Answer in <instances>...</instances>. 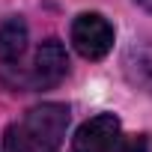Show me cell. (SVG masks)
<instances>
[{
	"label": "cell",
	"instance_id": "cell-1",
	"mask_svg": "<svg viewBox=\"0 0 152 152\" xmlns=\"http://www.w3.org/2000/svg\"><path fill=\"white\" fill-rule=\"evenodd\" d=\"M69 128V107L48 102L6 128V152H57Z\"/></svg>",
	"mask_w": 152,
	"mask_h": 152
},
{
	"label": "cell",
	"instance_id": "cell-2",
	"mask_svg": "<svg viewBox=\"0 0 152 152\" xmlns=\"http://www.w3.org/2000/svg\"><path fill=\"white\" fill-rule=\"evenodd\" d=\"M113 24L99 12H81L72 21V45L84 60H102L113 48Z\"/></svg>",
	"mask_w": 152,
	"mask_h": 152
},
{
	"label": "cell",
	"instance_id": "cell-3",
	"mask_svg": "<svg viewBox=\"0 0 152 152\" xmlns=\"http://www.w3.org/2000/svg\"><path fill=\"white\" fill-rule=\"evenodd\" d=\"M69 75V54L63 48L60 39H45L33 57V72H30V81L36 90H54L66 81Z\"/></svg>",
	"mask_w": 152,
	"mask_h": 152
},
{
	"label": "cell",
	"instance_id": "cell-4",
	"mask_svg": "<svg viewBox=\"0 0 152 152\" xmlns=\"http://www.w3.org/2000/svg\"><path fill=\"white\" fill-rule=\"evenodd\" d=\"M122 134V122L113 113H99L87 119L75 134V152H107Z\"/></svg>",
	"mask_w": 152,
	"mask_h": 152
},
{
	"label": "cell",
	"instance_id": "cell-5",
	"mask_svg": "<svg viewBox=\"0 0 152 152\" xmlns=\"http://www.w3.org/2000/svg\"><path fill=\"white\" fill-rule=\"evenodd\" d=\"M27 42H30V33L24 18H6L0 24V63L3 66L18 63L27 51Z\"/></svg>",
	"mask_w": 152,
	"mask_h": 152
},
{
	"label": "cell",
	"instance_id": "cell-6",
	"mask_svg": "<svg viewBox=\"0 0 152 152\" xmlns=\"http://www.w3.org/2000/svg\"><path fill=\"white\" fill-rule=\"evenodd\" d=\"M122 69H125V78L131 87L152 93V45H134L125 54Z\"/></svg>",
	"mask_w": 152,
	"mask_h": 152
},
{
	"label": "cell",
	"instance_id": "cell-7",
	"mask_svg": "<svg viewBox=\"0 0 152 152\" xmlns=\"http://www.w3.org/2000/svg\"><path fill=\"white\" fill-rule=\"evenodd\" d=\"M107 152H149V140L146 134H119Z\"/></svg>",
	"mask_w": 152,
	"mask_h": 152
},
{
	"label": "cell",
	"instance_id": "cell-8",
	"mask_svg": "<svg viewBox=\"0 0 152 152\" xmlns=\"http://www.w3.org/2000/svg\"><path fill=\"white\" fill-rule=\"evenodd\" d=\"M134 3H137V6H143L146 12H152V0H134Z\"/></svg>",
	"mask_w": 152,
	"mask_h": 152
}]
</instances>
